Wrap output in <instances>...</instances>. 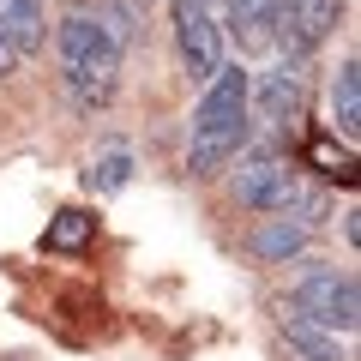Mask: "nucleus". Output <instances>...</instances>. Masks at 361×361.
<instances>
[{"mask_svg":"<svg viewBox=\"0 0 361 361\" xmlns=\"http://www.w3.org/2000/svg\"><path fill=\"white\" fill-rule=\"evenodd\" d=\"M0 37L18 49V61H25V54H37L42 42H49V18H42V0H0Z\"/></svg>","mask_w":361,"mask_h":361,"instance_id":"obj_7","label":"nucleus"},{"mask_svg":"<svg viewBox=\"0 0 361 361\" xmlns=\"http://www.w3.org/2000/svg\"><path fill=\"white\" fill-rule=\"evenodd\" d=\"M90 229H97V217H90V211H78V205H66L61 217L42 229V247H54V253H78V247L90 241Z\"/></svg>","mask_w":361,"mask_h":361,"instance_id":"obj_12","label":"nucleus"},{"mask_svg":"<svg viewBox=\"0 0 361 361\" xmlns=\"http://www.w3.org/2000/svg\"><path fill=\"white\" fill-rule=\"evenodd\" d=\"M337 18H343V0H289L283 13H277V30L271 37L283 42L289 54H313L337 30Z\"/></svg>","mask_w":361,"mask_h":361,"instance_id":"obj_6","label":"nucleus"},{"mask_svg":"<svg viewBox=\"0 0 361 361\" xmlns=\"http://www.w3.org/2000/svg\"><path fill=\"white\" fill-rule=\"evenodd\" d=\"M307 247V217H271L253 229V253L259 259H295Z\"/></svg>","mask_w":361,"mask_h":361,"instance_id":"obj_10","label":"nucleus"},{"mask_svg":"<svg viewBox=\"0 0 361 361\" xmlns=\"http://www.w3.org/2000/svg\"><path fill=\"white\" fill-rule=\"evenodd\" d=\"M259 109L265 121H295L301 115V66H271L259 85Z\"/></svg>","mask_w":361,"mask_h":361,"instance_id":"obj_9","label":"nucleus"},{"mask_svg":"<svg viewBox=\"0 0 361 361\" xmlns=\"http://www.w3.org/2000/svg\"><path fill=\"white\" fill-rule=\"evenodd\" d=\"M175 49L187 61V78H211L223 66V37L205 0H175Z\"/></svg>","mask_w":361,"mask_h":361,"instance_id":"obj_4","label":"nucleus"},{"mask_svg":"<svg viewBox=\"0 0 361 361\" xmlns=\"http://www.w3.org/2000/svg\"><path fill=\"white\" fill-rule=\"evenodd\" d=\"M289 0H229V30L241 37V49H259V42L277 30V13Z\"/></svg>","mask_w":361,"mask_h":361,"instance_id":"obj_8","label":"nucleus"},{"mask_svg":"<svg viewBox=\"0 0 361 361\" xmlns=\"http://www.w3.org/2000/svg\"><path fill=\"white\" fill-rule=\"evenodd\" d=\"M235 199H241L247 211H289L295 205V175L283 169V157L253 151L241 163V175H235Z\"/></svg>","mask_w":361,"mask_h":361,"instance_id":"obj_5","label":"nucleus"},{"mask_svg":"<svg viewBox=\"0 0 361 361\" xmlns=\"http://www.w3.org/2000/svg\"><path fill=\"white\" fill-rule=\"evenodd\" d=\"M6 73H18V49H13L6 37H0V78H6Z\"/></svg>","mask_w":361,"mask_h":361,"instance_id":"obj_14","label":"nucleus"},{"mask_svg":"<svg viewBox=\"0 0 361 361\" xmlns=\"http://www.w3.org/2000/svg\"><path fill=\"white\" fill-rule=\"evenodd\" d=\"M127 175H133V157H127V151H109L103 163L90 169V187H97V193H121Z\"/></svg>","mask_w":361,"mask_h":361,"instance_id":"obj_13","label":"nucleus"},{"mask_svg":"<svg viewBox=\"0 0 361 361\" xmlns=\"http://www.w3.org/2000/svg\"><path fill=\"white\" fill-rule=\"evenodd\" d=\"M331 115H337V133H343V139L361 133V66L355 61H343L337 78H331Z\"/></svg>","mask_w":361,"mask_h":361,"instance_id":"obj_11","label":"nucleus"},{"mask_svg":"<svg viewBox=\"0 0 361 361\" xmlns=\"http://www.w3.org/2000/svg\"><path fill=\"white\" fill-rule=\"evenodd\" d=\"M289 313L319 325V331H331V337H349L361 319V289L349 271H307L295 283V295H289Z\"/></svg>","mask_w":361,"mask_h":361,"instance_id":"obj_3","label":"nucleus"},{"mask_svg":"<svg viewBox=\"0 0 361 361\" xmlns=\"http://www.w3.org/2000/svg\"><path fill=\"white\" fill-rule=\"evenodd\" d=\"M61 73L78 109H103L121 85V37L90 13H73L61 25Z\"/></svg>","mask_w":361,"mask_h":361,"instance_id":"obj_2","label":"nucleus"},{"mask_svg":"<svg viewBox=\"0 0 361 361\" xmlns=\"http://www.w3.org/2000/svg\"><path fill=\"white\" fill-rule=\"evenodd\" d=\"M247 103H253V78L241 66H217L205 78V97L193 109V139H187V169L217 175L247 139Z\"/></svg>","mask_w":361,"mask_h":361,"instance_id":"obj_1","label":"nucleus"}]
</instances>
